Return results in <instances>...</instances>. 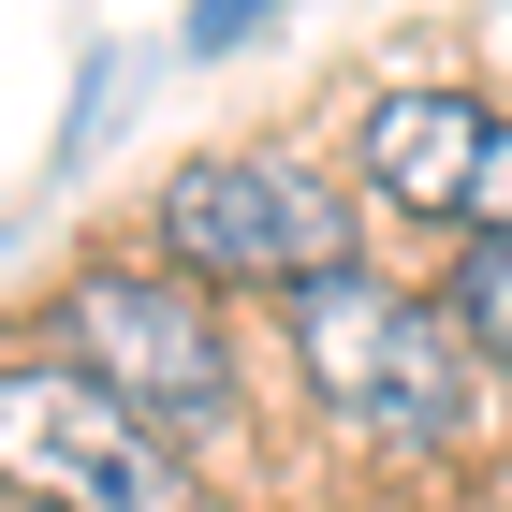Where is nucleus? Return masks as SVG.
I'll return each mask as SVG.
<instances>
[{"mask_svg":"<svg viewBox=\"0 0 512 512\" xmlns=\"http://www.w3.org/2000/svg\"><path fill=\"white\" fill-rule=\"evenodd\" d=\"M0 498L15 512H205V483L74 352H0Z\"/></svg>","mask_w":512,"mask_h":512,"instance_id":"nucleus-3","label":"nucleus"},{"mask_svg":"<svg viewBox=\"0 0 512 512\" xmlns=\"http://www.w3.org/2000/svg\"><path fill=\"white\" fill-rule=\"evenodd\" d=\"M439 322L469 337V366H483V381H512V235L454 249V278H439Z\"/></svg>","mask_w":512,"mask_h":512,"instance_id":"nucleus-6","label":"nucleus"},{"mask_svg":"<svg viewBox=\"0 0 512 512\" xmlns=\"http://www.w3.org/2000/svg\"><path fill=\"white\" fill-rule=\"evenodd\" d=\"M498 512H512V469H498Z\"/></svg>","mask_w":512,"mask_h":512,"instance_id":"nucleus-7","label":"nucleus"},{"mask_svg":"<svg viewBox=\"0 0 512 512\" xmlns=\"http://www.w3.org/2000/svg\"><path fill=\"white\" fill-rule=\"evenodd\" d=\"M293 381H308V410L352 454H381V469H425V454H469V337L439 322V293H410V278H308L293 293Z\"/></svg>","mask_w":512,"mask_h":512,"instance_id":"nucleus-1","label":"nucleus"},{"mask_svg":"<svg viewBox=\"0 0 512 512\" xmlns=\"http://www.w3.org/2000/svg\"><path fill=\"white\" fill-rule=\"evenodd\" d=\"M44 337L118 395V410H147L161 439H220L235 425V322H220V293H191V278L161 264V249L147 264H74V293H59Z\"/></svg>","mask_w":512,"mask_h":512,"instance_id":"nucleus-4","label":"nucleus"},{"mask_svg":"<svg viewBox=\"0 0 512 512\" xmlns=\"http://www.w3.org/2000/svg\"><path fill=\"white\" fill-rule=\"evenodd\" d=\"M366 191L395 205V220H439L454 249L512 235V118L483 103V88H381L352 132Z\"/></svg>","mask_w":512,"mask_h":512,"instance_id":"nucleus-5","label":"nucleus"},{"mask_svg":"<svg viewBox=\"0 0 512 512\" xmlns=\"http://www.w3.org/2000/svg\"><path fill=\"white\" fill-rule=\"evenodd\" d=\"M0 512H15V498H0Z\"/></svg>","mask_w":512,"mask_h":512,"instance_id":"nucleus-8","label":"nucleus"},{"mask_svg":"<svg viewBox=\"0 0 512 512\" xmlns=\"http://www.w3.org/2000/svg\"><path fill=\"white\" fill-rule=\"evenodd\" d=\"M366 220H352V191L322 176V161H293V147H191L176 176L147 191V249L191 293H308V278H337V264H366Z\"/></svg>","mask_w":512,"mask_h":512,"instance_id":"nucleus-2","label":"nucleus"}]
</instances>
